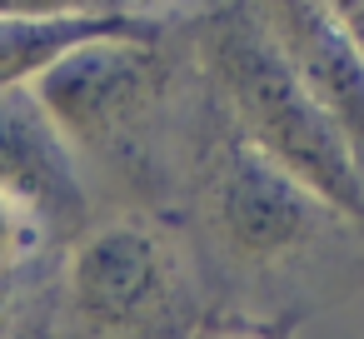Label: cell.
I'll return each instance as SVG.
<instances>
[{
	"label": "cell",
	"mask_w": 364,
	"mask_h": 339,
	"mask_svg": "<svg viewBox=\"0 0 364 339\" xmlns=\"http://www.w3.org/2000/svg\"><path fill=\"white\" fill-rule=\"evenodd\" d=\"M195 339H284V329L259 319H220V324H205Z\"/></svg>",
	"instance_id": "obj_9"
},
{
	"label": "cell",
	"mask_w": 364,
	"mask_h": 339,
	"mask_svg": "<svg viewBox=\"0 0 364 339\" xmlns=\"http://www.w3.org/2000/svg\"><path fill=\"white\" fill-rule=\"evenodd\" d=\"M259 21L274 36V45L284 50V60L294 65V75L319 100L324 120L334 125V135L364 185V60L344 45L334 11L294 0V6H264Z\"/></svg>",
	"instance_id": "obj_6"
},
{
	"label": "cell",
	"mask_w": 364,
	"mask_h": 339,
	"mask_svg": "<svg viewBox=\"0 0 364 339\" xmlns=\"http://www.w3.org/2000/svg\"><path fill=\"white\" fill-rule=\"evenodd\" d=\"M200 65L220 120L279 175L309 190L339 225L364 235V185L259 11H215L200 26Z\"/></svg>",
	"instance_id": "obj_1"
},
{
	"label": "cell",
	"mask_w": 364,
	"mask_h": 339,
	"mask_svg": "<svg viewBox=\"0 0 364 339\" xmlns=\"http://www.w3.org/2000/svg\"><path fill=\"white\" fill-rule=\"evenodd\" d=\"M334 26H339V36H344V45L364 60V0H334Z\"/></svg>",
	"instance_id": "obj_10"
},
{
	"label": "cell",
	"mask_w": 364,
	"mask_h": 339,
	"mask_svg": "<svg viewBox=\"0 0 364 339\" xmlns=\"http://www.w3.org/2000/svg\"><path fill=\"white\" fill-rule=\"evenodd\" d=\"M170 95L175 80L160 55V36L90 41L31 85V100L75 150L80 170L95 165L125 185H155Z\"/></svg>",
	"instance_id": "obj_2"
},
{
	"label": "cell",
	"mask_w": 364,
	"mask_h": 339,
	"mask_svg": "<svg viewBox=\"0 0 364 339\" xmlns=\"http://www.w3.org/2000/svg\"><path fill=\"white\" fill-rule=\"evenodd\" d=\"M0 195L31 215L46 244H75L90 230V175L31 90L0 95Z\"/></svg>",
	"instance_id": "obj_5"
},
{
	"label": "cell",
	"mask_w": 364,
	"mask_h": 339,
	"mask_svg": "<svg viewBox=\"0 0 364 339\" xmlns=\"http://www.w3.org/2000/svg\"><path fill=\"white\" fill-rule=\"evenodd\" d=\"M41 249H46V235L31 225V215L11 195H0V284H6L21 264H31Z\"/></svg>",
	"instance_id": "obj_8"
},
{
	"label": "cell",
	"mask_w": 364,
	"mask_h": 339,
	"mask_svg": "<svg viewBox=\"0 0 364 339\" xmlns=\"http://www.w3.org/2000/svg\"><path fill=\"white\" fill-rule=\"evenodd\" d=\"M60 319L70 339H195L205 329L195 264L150 215L100 220L65 254Z\"/></svg>",
	"instance_id": "obj_3"
},
{
	"label": "cell",
	"mask_w": 364,
	"mask_h": 339,
	"mask_svg": "<svg viewBox=\"0 0 364 339\" xmlns=\"http://www.w3.org/2000/svg\"><path fill=\"white\" fill-rule=\"evenodd\" d=\"M105 36H160V21L130 6H0V95L31 90L60 55Z\"/></svg>",
	"instance_id": "obj_7"
},
{
	"label": "cell",
	"mask_w": 364,
	"mask_h": 339,
	"mask_svg": "<svg viewBox=\"0 0 364 339\" xmlns=\"http://www.w3.org/2000/svg\"><path fill=\"white\" fill-rule=\"evenodd\" d=\"M195 190L215 249L240 269H279L339 225L309 190H299L264 155H255L220 120V110H210V140L200 150Z\"/></svg>",
	"instance_id": "obj_4"
}]
</instances>
